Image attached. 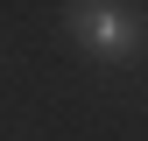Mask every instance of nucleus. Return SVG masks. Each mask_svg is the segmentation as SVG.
Here are the masks:
<instances>
[{
  "label": "nucleus",
  "mask_w": 148,
  "mask_h": 141,
  "mask_svg": "<svg viewBox=\"0 0 148 141\" xmlns=\"http://www.w3.org/2000/svg\"><path fill=\"white\" fill-rule=\"evenodd\" d=\"M64 28H71V42L85 49L92 64H134L141 49H148V21L127 0H71L64 7Z\"/></svg>",
  "instance_id": "f257e3e1"
}]
</instances>
